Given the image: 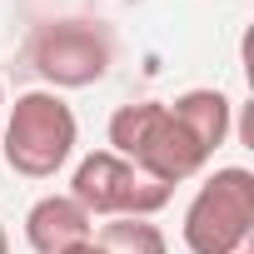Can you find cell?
Segmentation results:
<instances>
[{"mask_svg":"<svg viewBox=\"0 0 254 254\" xmlns=\"http://www.w3.org/2000/svg\"><path fill=\"white\" fill-rule=\"evenodd\" d=\"M110 150L120 160H130L140 175L160 180V185H185L194 180L209 155L194 145V135L170 115L165 100H135V105H120L110 115Z\"/></svg>","mask_w":254,"mask_h":254,"instance_id":"cell-1","label":"cell"},{"mask_svg":"<svg viewBox=\"0 0 254 254\" xmlns=\"http://www.w3.org/2000/svg\"><path fill=\"white\" fill-rule=\"evenodd\" d=\"M80 145V120L55 90H25L5 105V165L25 180H55Z\"/></svg>","mask_w":254,"mask_h":254,"instance_id":"cell-2","label":"cell"},{"mask_svg":"<svg viewBox=\"0 0 254 254\" xmlns=\"http://www.w3.org/2000/svg\"><path fill=\"white\" fill-rule=\"evenodd\" d=\"M190 254H254V175L244 165L214 170L185 209Z\"/></svg>","mask_w":254,"mask_h":254,"instance_id":"cell-3","label":"cell"},{"mask_svg":"<svg viewBox=\"0 0 254 254\" xmlns=\"http://www.w3.org/2000/svg\"><path fill=\"white\" fill-rule=\"evenodd\" d=\"M25 60L35 65V75L50 90H85V85H100L110 75L115 30L105 20H85V15L45 20V25H35V35L25 45Z\"/></svg>","mask_w":254,"mask_h":254,"instance_id":"cell-4","label":"cell"},{"mask_svg":"<svg viewBox=\"0 0 254 254\" xmlns=\"http://www.w3.org/2000/svg\"><path fill=\"white\" fill-rule=\"evenodd\" d=\"M170 194H175L170 185L140 175L130 160H120L115 150L85 155L75 165V175H70V199L90 219L95 214H105V219H155L170 204Z\"/></svg>","mask_w":254,"mask_h":254,"instance_id":"cell-5","label":"cell"},{"mask_svg":"<svg viewBox=\"0 0 254 254\" xmlns=\"http://www.w3.org/2000/svg\"><path fill=\"white\" fill-rule=\"evenodd\" d=\"M85 239H95V219L70 194H45V199L30 204V214H25V244L35 254H65V249H75Z\"/></svg>","mask_w":254,"mask_h":254,"instance_id":"cell-6","label":"cell"},{"mask_svg":"<svg viewBox=\"0 0 254 254\" xmlns=\"http://www.w3.org/2000/svg\"><path fill=\"white\" fill-rule=\"evenodd\" d=\"M165 105H170V115L185 125V130L194 135V145L204 155H214L229 140V130H234V105H229L224 90H185V95H175Z\"/></svg>","mask_w":254,"mask_h":254,"instance_id":"cell-7","label":"cell"},{"mask_svg":"<svg viewBox=\"0 0 254 254\" xmlns=\"http://www.w3.org/2000/svg\"><path fill=\"white\" fill-rule=\"evenodd\" d=\"M95 244H100V254H170L165 229L150 219H110L95 234Z\"/></svg>","mask_w":254,"mask_h":254,"instance_id":"cell-8","label":"cell"},{"mask_svg":"<svg viewBox=\"0 0 254 254\" xmlns=\"http://www.w3.org/2000/svg\"><path fill=\"white\" fill-rule=\"evenodd\" d=\"M65 254H100V244H95V239H85V244H75V249H65Z\"/></svg>","mask_w":254,"mask_h":254,"instance_id":"cell-9","label":"cell"},{"mask_svg":"<svg viewBox=\"0 0 254 254\" xmlns=\"http://www.w3.org/2000/svg\"><path fill=\"white\" fill-rule=\"evenodd\" d=\"M0 254H10V234H5V224H0Z\"/></svg>","mask_w":254,"mask_h":254,"instance_id":"cell-10","label":"cell"},{"mask_svg":"<svg viewBox=\"0 0 254 254\" xmlns=\"http://www.w3.org/2000/svg\"><path fill=\"white\" fill-rule=\"evenodd\" d=\"M0 120H5V85H0Z\"/></svg>","mask_w":254,"mask_h":254,"instance_id":"cell-11","label":"cell"}]
</instances>
